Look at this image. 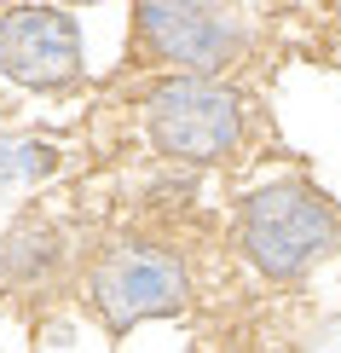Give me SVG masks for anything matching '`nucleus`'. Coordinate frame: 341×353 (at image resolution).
I'll list each match as a JSON object with an SVG mask.
<instances>
[{
	"instance_id": "1",
	"label": "nucleus",
	"mask_w": 341,
	"mask_h": 353,
	"mask_svg": "<svg viewBox=\"0 0 341 353\" xmlns=\"http://www.w3.org/2000/svg\"><path fill=\"white\" fill-rule=\"evenodd\" d=\"M243 249L266 278H301L335 249V209L301 180L266 185L243 209Z\"/></svg>"
},
{
	"instance_id": "2",
	"label": "nucleus",
	"mask_w": 341,
	"mask_h": 353,
	"mask_svg": "<svg viewBox=\"0 0 341 353\" xmlns=\"http://www.w3.org/2000/svg\"><path fill=\"white\" fill-rule=\"evenodd\" d=\"M151 139L174 163H220L243 139V105L231 87L180 76L151 93Z\"/></svg>"
},
{
	"instance_id": "3",
	"label": "nucleus",
	"mask_w": 341,
	"mask_h": 353,
	"mask_svg": "<svg viewBox=\"0 0 341 353\" xmlns=\"http://www.w3.org/2000/svg\"><path fill=\"white\" fill-rule=\"evenodd\" d=\"M191 296L180 255L156 243H122L93 267V307L110 330H133L139 319L180 313Z\"/></svg>"
},
{
	"instance_id": "4",
	"label": "nucleus",
	"mask_w": 341,
	"mask_h": 353,
	"mask_svg": "<svg viewBox=\"0 0 341 353\" xmlns=\"http://www.w3.org/2000/svg\"><path fill=\"white\" fill-rule=\"evenodd\" d=\"M0 70L23 87H70L81 76L76 23L58 6H18L0 18Z\"/></svg>"
},
{
	"instance_id": "5",
	"label": "nucleus",
	"mask_w": 341,
	"mask_h": 353,
	"mask_svg": "<svg viewBox=\"0 0 341 353\" xmlns=\"http://www.w3.org/2000/svg\"><path fill=\"white\" fill-rule=\"evenodd\" d=\"M139 29L168 64H185L203 81L237 52V23L220 6H139Z\"/></svg>"
},
{
	"instance_id": "6",
	"label": "nucleus",
	"mask_w": 341,
	"mask_h": 353,
	"mask_svg": "<svg viewBox=\"0 0 341 353\" xmlns=\"http://www.w3.org/2000/svg\"><path fill=\"white\" fill-rule=\"evenodd\" d=\"M52 261V232H18L12 238V255H6V272H35V267H47Z\"/></svg>"
}]
</instances>
